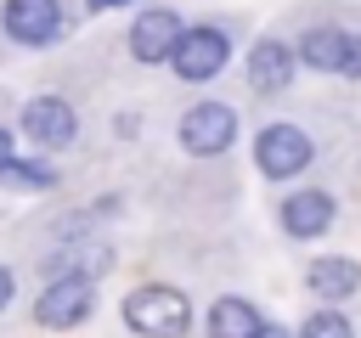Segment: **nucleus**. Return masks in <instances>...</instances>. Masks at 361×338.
I'll return each mask as SVG.
<instances>
[{
	"label": "nucleus",
	"mask_w": 361,
	"mask_h": 338,
	"mask_svg": "<svg viewBox=\"0 0 361 338\" xmlns=\"http://www.w3.org/2000/svg\"><path fill=\"white\" fill-rule=\"evenodd\" d=\"M124 321L135 332H147V338H180L186 321H192V310H186V299L175 287H135L124 299Z\"/></svg>",
	"instance_id": "nucleus-1"
},
{
	"label": "nucleus",
	"mask_w": 361,
	"mask_h": 338,
	"mask_svg": "<svg viewBox=\"0 0 361 338\" xmlns=\"http://www.w3.org/2000/svg\"><path fill=\"white\" fill-rule=\"evenodd\" d=\"M231 135H237V113H231L226 101H197V107L180 118V146H186V152H197V158L226 152V146H231Z\"/></svg>",
	"instance_id": "nucleus-2"
},
{
	"label": "nucleus",
	"mask_w": 361,
	"mask_h": 338,
	"mask_svg": "<svg viewBox=\"0 0 361 338\" xmlns=\"http://www.w3.org/2000/svg\"><path fill=\"white\" fill-rule=\"evenodd\" d=\"M169 68L180 79H214L226 68V34L220 28H180V39L169 51Z\"/></svg>",
	"instance_id": "nucleus-3"
},
{
	"label": "nucleus",
	"mask_w": 361,
	"mask_h": 338,
	"mask_svg": "<svg viewBox=\"0 0 361 338\" xmlns=\"http://www.w3.org/2000/svg\"><path fill=\"white\" fill-rule=\"evenodd\" d=\"M90 310H96V287L79 282V276H51V287H45L39 304H34V315H39L45 327H79Z\"/></svg>",
	"instance_id": "nucleus-4"
},
{
	"label": "nucleus",
	"mask_w": 361,
	"mask_h": 338,
	"mask_svg": "<svg viewBox=\"0 0 361 338\" xmlns=\"http://www.w3.org/2000/svg\"><path fill=\"white\" fill-rule=\"evenodd\" d=\"M254 152H259V169L271 180H288V175H299L310 163V135L293 130V124H271V130H259V146Z\"/></svg>",
	"instance_id": "nucleus-5"
},
{
	"label": "nucleus",
	"mask_w": 361,
	"mask_h": 338,
	"mask_svg": "<svg viewBox=\"0 0 361 338\" xmlns=\"http://www.w3.org/2000/svg\"><path fill=\"white\" fill-rule=\"evenodd\" d=\"M6 34L23 45H51L62 34V6L56 0H6Z\"/></svg>",
	"instance_id": "nucleus-6"
},
{
	"label": "nucleus",
	"mask_w": 361,
	"mask_h": 338,
	"mask_svg": "<svg viewBox=\"0 0 361 338\" xmlns=\"http://www.w3.org/2000/svg\"><path fill=\"white\" fill-rule=\"evenodd\" d=\"M23 135L34 146H68L73 141V107L62 96H34L23 107Z\"/></svg>",
	"instance_id": "nucleus-7"
},
{
	"label": "nucleus",
	"mask_w": 361,
	"mask_h": 338,
	"mask_svg": "<svg viewBox=\"0 0 361 338\" xmlns=\"http://www.w3.org/2000/svg\"><path fill=\"white\" fill-rule=\"evenodd\" d=\"M175 39H180V17L164 11V6L147 11V17H135V28H130V51H135V62H169Z\"/></svg>",
	"instance_id": "nucleus-8"
},
{
	"label": "nucleus",
	"mask_w": 361,
	"mask_h": 338,
	"mask_svg": "<svg viewBox=\"0 0 361 338\" xmlns=\"http://www.w3.org/2000/svg\"><path fill=\"white\" fill-rule=\"evenodd\" d=\"M282 225H288L293 237H322V231L333 225V197H327V192H293V197L282 203Z\"/></svg>",
	"instance_id": "nucleus-9"
},
{
	"label": "nucleus",
	"mask_w": 361,
	"mask_h": 338,
	"mask_svg": "<svg viewBox=\"0 0 361 338\" xmlns=\"http://www.w3.org/2000/svg\"><path fill=\"white\" fill-rule=\"evenodd\" d=\"M288 79H293V56H288V45L259 39L254 56H248V84H254V90H282Z\"/></svg>",
	"instance_id": "nucleus-10"
},
{
	"label": "nucleus",
	"mask_w": 361,
	"mask_h": 338,
	"mask_svg": "<svg viewBox=\"0 0 361 338\" xmlns=\"http://www.w3.org/2000/svg\"><path fill=\"white\" fill-rule=\"evenodd\" d=\"M350 34H338V28H310L305 34V45H299V56L310 62V68H327V73H344L350 68Z\"/></svg>",
	"instance_id": "nucleus-11"
},
{
	"label": "nucleus",
	"mask_w": 361,
	"mask_h": 338,
	"mask_svg": "<svg viewBox=\"0 0 361 338\" xmlns=\"http://www.w3.org/2000/svg\"><path fill=\"white\" fill-rule=\"evenodd\" d=\"M265 321H259V310L248 304V299H220L214 310H209V332L214 338H254Z\"/></svg>",
	"instance_id": "nucleus-12"
},
{
	"label": "nucleus",
	"mask_w": 361,
	"mask_h": 338,
	"mask_svg": "<svg viewBox=\"0 0 361 338\" xmlns=\"http://www.w3.org/2000/svg\"><path fill=\"white\" fill-rule=\"evenodd\" d=\"M310 287H316L322 299H350V293L361 287V265H355V259H316V265H310Z\"/></svg>",
	"instance_id": "nucleus-13"
},
{
	"label": "nucleus",
	"mask_w": 361,
	"mask_h": 338,
	"mask_svg": "<svg viewBox=\"0 0 361 338\" xmlns=\"http://www.w3.org/2000/svg\"><path fill=\"white\" fill-rule=\"evenodd\" d=\"M107 259H113V254H107L102 242H90V248L79 242V248L51 254V276H79V282H90V276H102V270H107Z\"/></svg>",
	"instance_id": "nucleus-14"
},
{
	"label": "nucleus",
	"mask_w": 361,
	"mask_h": 338,
	"mask_svg": "<svg viewBox=\"0 0 361 338\" xmlns=\"http://www.w3.org/2000/svg\"><path fill=\"white\" fill-rule=\"evenodd\" d=\"M305 338H350V321H344V315H333V310H322V315H310V321H305Z\"/></svg>",
	"instance_id": "nucleus-15"
},
{
	"label": "nucleus",
	"mask_w": 361,
	"mask_h": 338,
	"mask_svg": "<svg viewBox=\"0 0 361 338\" xmlns=\"http://www.w3.org/2000/svg\"><path fill=\"white\" fill-rule=\"evenodd\" d=\"M0 175H6V180H23V186H51V180H56V175H51L45 163H17V158H11V163H6Z\"/></svg>",
	"instance_id": "nucleus-16"
},
{
	"label": "nucleus",
	"mask_w": 361,
	"mask_h": 338,
	"mask_svg": "<svg viewBox=\"0 0 361 338\" xmlns=\"http://www.w3.org/2000/svg\"><path fill=\"white\" fill-rule=\"evenodd\" d=\"M344 73H350V79H361V39L350 45V68H344Z\"/></svg>",
	"instance_id": "nucleus-17"
},
{
	"label": "nucleus",
	"mask_w": 361,
	"mask_h": 338,
	"mask_svg": "<svg viewBox=\"0 0 361 338\" xmlns=\"http://www.w3.org/2000/svg\"><path fill=\"white\" fill-rule=\"evenodd\" d=\"M6 304H11V270L0 265V310H6Z\"/></svg>",
	"instance_id": "nucleus-18"
},
{
	"label": "nucleus",
	"mask_w": 361,
	"mask_h": 338,
	"mask_svg": "<svg viewBox=\"0 0 361 338\" xmlns=\"http://www.w3.org/2000/svg\"><path fill=\"white\" fill-rule=\"evenodd\" d=\"M11 158H17V152H11V135H6V130H0V169H6V163H11Z\"/></svg>",
	"instance_id": "nucleus-19"
},
{
	"label": "nucleus",
	"mask_w": 361,
	"mask_h": 338,
	"mask_svg": "<svg viewBox=\"0 0 361 338\" xmlns=\"http://www.w3.org/2000/svg\"><path fill=\"white\" fill-rule=\"evenodd\" d=\"M254 338H288V332H282V327H259Z\"/></svg>",
	"instance_id": "nucleus-20"
},
{
	"label": "nucleus",
	"mask_w": 361,
	"mask_h": 338,
	"mask_svg": "<svg viewBox=\"0 0 361 338\" xmlns=\"http://www.w3.org/2000/svg\"><path fill=\"white\" fill-rule=\"evenodd\" d=\"M90 6H96V11H102V6H124V0H90Z\"/></svg>",
	"instance_id": "nucleus-21"
}]
</instances>
